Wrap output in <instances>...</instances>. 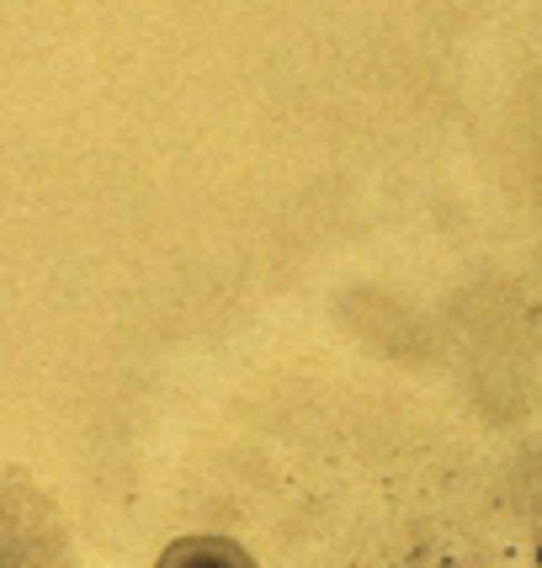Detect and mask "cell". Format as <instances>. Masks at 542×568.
Instances as JSON below:
<instances>
[]
</instances>
